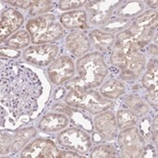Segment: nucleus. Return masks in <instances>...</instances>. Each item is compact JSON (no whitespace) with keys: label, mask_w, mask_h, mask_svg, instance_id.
I'll return each mask as SVG.
<instances>
[{"label":"nucleus","mask_w":158,"mask_h":158,"mask_svg":"<svg viewBox=\"0 0 158 158\" xmlns=\"http://www.w3.org/2000/svg\"><path fill=\"white\" fill-rule=\"evenodd\" d=\"M142 10H143L142 3L133 1V2H128L126 5L120 8V10H118L117 15L122 17V18L127 19V17H132V16L139 13Z\"/></svg>","instance_id":"obj_27"},{"label":"nucleus","mask_w":158,"mask_h":158,"mask_svg":"<svg viewBox=\"0 0 158 158\" xmlns=\"http://www.w3.org/2000/svg\"><path fill=\"white\" fill-rule=\"evenodd\" d=\"M132 22L129 19L126 18H114L108 21L103 25V30L107 31L110 34L123 32L125 30L126 27H130Z\"/></svg>","instance_id":"obj_26"},{"label":"nucleus","mask_w":158,"mask_h":158,"mask_svg":"<svg viewBox=\"0 0 158 158\" xmlns=\"http://www.w3.org/2000/svg\"><path fill=\"white\" fill-rule=\"evenodd\" d=\"M23 23V17L19 11L13 9H8L4 10L1 15V25H0L1 42H3L10 35L15 32L17 29H19Z\"/></svg>","instance_id":"obj_14"},{"label":"nucleus","mask_w":158,"mask_h":158,"mask_svg":"<svg viewBox=\"0 0 158 158\" xmlns=\"http://www.w3.org/2000/svg\"><path fill=\"white\" fill-rule=\"evenodd\" d=\"M86 2L85 1H60L59 2V9L62 10H69L73 9H78L83 6Z\"/></svg>","instance_id":"obj_30"},{"label":"nucleus","mask_w":158,"mask_h":158,"mask_svg":"<svg viewBox=\"0 0 158 158\" xmlns=\"http://www.w3.org/2000/svg\"><path fill=\"white\" fill-rule=\"evenodd\" d=\"M36 135H37V130L34 127L23 128V129L16 131L12 135V142L10 146V151L12 152H17L21 148H23Z\"/></svg>","instance_id":"obj_21"},{"label":"nucleus","mask_w":158,"mask_h":158,"mask_svg":"<svg viewBox=\"0 0 158 158\" xmlns=\"http://www.w3.org/2000/svg\"><path fill=\"white\" fill-rule=\"evenodd\" d=\"M58 150L56 145L50 139H39L29 143L22 152L23 158H52L56 157Z\"/></svg>","instance_id":"obj_10"},{"label":"nucleus","mask_w":158,"mask_h":158,"mask_svg":"<svg viewBox=\"0 0 158 158\" xmlns=\"http://www.w3.org/2000/svg\"><path fill=\"white\" fill-rule=\"evenodd\" d=\"M157 26V12L149 10L139 16L128 29L119 33L117 39L129 40L139 50L149 43Z\"/></svg>","instance_id":"obj_4"},{"label":"nucleus","mask_w":158,"mask_h":158,"mask_svg":"<svg viewBox=\"0 0 158 158\" xmlns=\"http://www.w3.org/2000/svg\"><path fill=\"white\" fill-rule=\"evenodd\" d=\"M157 61L154 60L149 65L147 72L143 76L142 83L148 91V94H146L147 101L152 106H155V108L157 107Z\"/></svg>","instance_id":"obj_15"},{"label":"nucleus","mask_w":158,"mask_h":158,"mask_svg":"<svg viewBox=\"0 0 158 158\" xmlns=\"http://www.w3.org/2000/svg\"><path fill=\"white\" fill-rule=\"evenodd\" d=\"M139 121V117L128 110H120L117 112V124L120 129H125L134 126Z\"/></svg>","instance_id":"obj_25"},{"label":"nucleus","mask_w":158,"mask_h":158,"mask_svg":"<svg viewBox=\"0 0 158 158\" xmlns=\"http://www.w3.org/2000/svg\"><path fill=\"white\" fill-rule=\"evenodd\" d=\"M75 67L73 61L67 57L61 56L55 60L48 69V75L50 81L56 85L68 81L74 76Z\"/></svg>","instance_id":"obj_9"},{"label":"nucleus","mask_w":158,"mask_h":158,"mask_svg":"<svg viewBox=\"0 0 158 158\" xmlns=\"http://www.w3.org/2000/svg\"><path fill=\"white\" fill-rule=\"evenodd\" d=\"M55 7V3L52 1H34L33 5L30 8L29 14L31 16L40 15L52 10Z\"/></svg>","instance_id":"obj_28"},{"label":"nucleus","mask_w":158,"mask_h":158,"mask_svg":"<svg viewBox=\"0 0 158 158\" xmlns=\"http://www.w3.org/2000/svg\"><path fill=\"white\" fill-rule=\"evenodd\" d=\"M6 3L17 6V7H21L23 9H26L28 7H31L33 5L34 1H6Z\"/></svg>","instance_id":"obj_32"},{"label":"nucleus","mask_w":158,"mask_h":158,"mask_svg":"<svg viewBox=\"0 0 158 158\" xmlns=\"http://www.w3.org/2000/svg\"><path fill=\"white\" fill-rule=\"evenodd\" d=\"M146 65V58L138 52L126 54L124 68L122 69L121 77L126 81H135L143 71Z\"/></svg>","instance_id":"obj_12"},{"label":"nucleus","mask_w":158,"mask_h":158,"mask_svg":"<svg viewBox=\"0 0 158 158\" xmlns=\"http://www.w3.org/2000/svg\"><path fill=\"white\" fill-rule=\"evenodd\" d=\"M30 38L31 37H30V34L28 33V31L21 30L19 32L15 33L11 38H10L7 40L6 45L9 48L20 50L28 46L30 42Z\"/></svg>","instance_id":"obj_24"},{"label":"nucleus","mask_w":158,"mask_h":158,"mask_svg":"<svg viewBox=\"0 0 158 158\" xmlns=\"http://www.w3.org/2000/svg\"><path fill=\"white\" fill-rule=\"evenodd\" d=\"M118 151L113 145H99L92 152L91 157H116Z\"/></svg>","instance_id":"obj_29"},{"label":"nucleus","mask_w":158,"mask_h":158,"mask_svg":"<svg viewBox=\"0 0 158 158\" xmlns=\"http://www.w3.org/2000/svg\"><path fill=\"white\" fill-rule=\"evenodd\" d=\"M94 129L101 136L102 140H110L117 134L118 125L111 111H104L94 117Z\"/></svg>","instance_id":"obj_13"},{"label":"nucleus","mask_w":158,"mask_h":158,"mask_svg":"<svg viewBox=\"0 0 158 158\" xmlns=\"http://www.w3.org/2000/svg\"><path fill=\"white\" fill-rule=\"evenodd\" d=\"M118 146L123 157H139L145 147V141L136 127L123 130L118 136Z\"/></svg>","instance_id":"obj_6"},{"label":"nucleus","mask_w":158,"mask_h":158,"mask_svg":"<svg viewBox=\"0 0 158 158\" xmlns=\"http://www.w3.org/2000/svg\"><path fill=\"white\" fill-rule=\"evenodd\" d=\"M56 157H62V158H71V157H81V155H79L76 152H73L71 151H62V152H58L57 156Z\"/></svg>","instance_id":"obj_34"},{"label":"nucleus","mask_w":158,"mask_h":158,"mask_svg":"<svg viewBox=\"0 0 158 158\" xmlns=\"http://www.w3.org/2000/svg\"><path fill=\"white\" fill-rule=\"evenodd\" d=\"M60 22L65 28L68 29H86L87 25V15L83 10H76L64 13L61 18Z\"/></svg>","instance_id":"obj_18"},{"label":"nucleus","mask_w":158,"mask_h":158,"mask_svg":"<svg viewBox=\"0 0 158 158\" xmlns=\"http://www.w3.org/2000/svg\"><path fill=\"white\" fill-rule=\"evenodd\" d=\"M69 124V119L65 114L50 113L42 117L39 122V128L45 133L56 132L65 128Z\"/></svg>","instance_id":"obj_17"},{"label":"nucleus","mask_w":158,"mask_h":158,"mask_svg":"<svg viewBox=\"0 0 158 158\" xmlns=\"http://www.w3.org/2000/svg\"><path fill=\"white\" fill-rule=\"evenodd\" d=\"M141 157H156V151L154 147H152V145L144 147L143 152L141 153Z\"/></svg>","instance_id":"obj_31"},{"label":"nucleus","mask_w":158,"mask_h":158,"mask_svg":"<svg viewBox=\"0 0 158 158\" xmlns=\"http://www.w3.org/2000/svg\"><path fill=\"white\" fill-rule=\"evenodd\" d=\"M52 110H56V111H60V112H64L66 113L65 115L70 116L71 120L73 122V123L75 125L81 126V127L84 128L85 130H89L91 131L93 129V125L91 121L89 120V118H87L86 115L83 114V112L81 111H78L76 110H73L72 107H66L64 105H54L52 108Z\"/></svg>","instance_id":"obj_19"},{"label":"nucleus","mask_w":158,"mask_h":158,"mask_svg":"<svg viewBox=\"0 0 158 158\" xmlns=\"http://www.w3.org/2000/svg\"><path fill=\"white\" fill-rule=\"evenodd\" d=\"M26 28L35 44L55 41L64 34V28L56 22V18L52 14L41 15L30 20Z\"/></svg>","instance_id":"obj_5"},{"label":"nucleus","mask_w":158,"mask_h":158,"mask_svg":"<svg viewBox=\"0 0 158 158\" xmlns=\"http://www.w3.org/2000/svg\"><path fill=\"white\" fill-rule=\"evenodd\" d=\"M7 56V57H10V58H14L16 56H18L20 53L19 52H17L16 50H12V48H10V49H1V55H4Z\"/></svg>","instance_id":"obj_33"},{"label":"nucleus","mask_w":158,"mask_h":158,"mask_svg":"<svg viewBox=\"0 0 158 158\" xmlns=\"http://www.w3.org/2000/svg\"><path fill=\"white\" fill-rule=\"evenodd\" d=\"M80 79L86 89L98 87L108 74V67L100 52H91L77 62Z\"/></svg>","instance_id":"obj_3"},{"label":"nucleus","mask_w":158,"mask_h":158,"mask_svg":"<svg viewBox=\"0 0 158 158\" xmlns=\"http://www.w3.org/2000/svg\"><path fill=\"white\" fill-rule=\"evenodd\" d=\"M102 97L107 99H116L124 92L123 84L118 80H110L100 88Z\"/></svg>","instance_id":"obj_22"},{"label":"nucleus","mask_w":158,"mask_h":158,"mask_svg":"<svg viewBox=\"0 0 158 158\" xmlns=\"http://www.w3.org/2000/svg\"><path fill=\"white\" fill-rule=\"evenodd\" d=\"M42 90L39 77L31 69L16 62L2 65L1 103L13 117L32 115Z\"/></svg>","instance_id":"obj_1"},{"label":"nucleus","mask_w":158,"mask_h":158,"mask_svg":"<svg viewBox=\"0 0 158 158\" xmlns=\"http://www.w3.org/2000/svg\"><path fill=\"white\" fill-rule=\"evenodd\" d=\"M147 4L151 7V8H156L157 7V1H147Z\"/></svg>","instance_id":"obj_35"},{"label":"nucleus","mask_w":158,"mask_h":158,"mask_svg":"<svg viewBox=\"0 0 158 158\" xmlns=\"http://www.w3.org/2000/svg\"><path fill=\"white\" fill-rule=\"evenodd\" d=\"M65 102L72 108L83 110L92 114L105 111L112 106L110 99L103 98L97 91L86 89L84 86L70 89L65 98Z\"/></svg>","instance_id":"obj_2"},{"label":"nucleus","mask_w":158,"mask_h":158,"mask_svg":"<svg viewBox=\"0 0 158 158\" xmlns=\"http://www.w3.org/2000/svg\"><path fill=\"white\" fill-rule=\"evenodd\" d=\"M89 37H90L94 46L102 52L110 51L115 41V37L113 34L104 33L100 30L92 31V32L89 34Z\"/></svg>","instance_id":"obj_20"},{"label":"nucleus","mask_w":158,"mask_h":158,"mask_svg":"<svg viewBox=\"0 0 158 158\" xmlns=\"http://www.w3.org/2000/svg\"><path fill=\"white\" fill-rule=\"evenodd\" d=\"M57 141L63 148L80 153L88 152L92 147L90 137L78 128H69L60 133L57 137Z\"/></svg>","instance_id":"obj_7"},{"label":"nucleus","mask_w":158,"mask_h":158,"mask_svg":"<svg viewBox=\"0 0 158 158\" xmlns=\"http://www.w3.org/2000/svg\"><path fill=\"white\" fill-rule=\"evenodd\" d=\"M124 105L135 115L143 116L148 112V106L137 94H130L124 99Z\"/></svg>","instance_id":"obj_23"},{"label":"nucleus","mask_w":158,"mask_h":158,"mask_svg":"<svg viewBox=\"0 0 158 158\" xmlns=\"http://www.w3.org/2000/svg\"><path fill=\"white\" fill-rule=\"evenodd\" d=\"M58 47L52 44H44L40 46H32L23 52V58L30 64L45 67L56 57Z\"/></svg>","instance_id":"obj_8"},{"label":"nucleus","mask_w":158,"mask_h":158,"mask_svg":"<svg viewBox=\"0 0 158 158\" xmlns=\"http://www.w3.org/2000/svg\"><path fill=\"white\" fill-rule=\"evenodd\" d=\"M67 50L75 57H81L90 50L88 38L81 31H74L66 39Z\"/></svg>","instance_id":"obj_16"},{"label":"nucleus","mask_w":158,"mask_h":158,"mask_svg":"<svg viewBox=\"0 0 158 158\" xmlns=\"http://www.w3.org/2000/svg\"><path fill=\"white\" fill-rule=\"evenodd\" d=\"M117 1H90L86 5L89 21L91 23L105 24L110 19Z\"/></svg>","instance_id":"obj_11"}]
</instances>
